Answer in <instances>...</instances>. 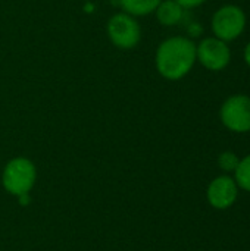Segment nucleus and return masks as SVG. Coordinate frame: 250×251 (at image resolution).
I'll return each mask as SVG.
<instances>
[{"instance_id":"1","label":"nucleus","mask_w":250,"mask_h":251,"mask_svg":"<svg viewBox=\"0 0 250 251\" xmlns=\"http://www.w3.org/2000/svg\"><path fill=\"white\" fill-rule=\"evenodd\" d=\"M158 72L169 81L184 78L196 63V44L187 37L164 40L155 56Z\"/></svg>"},{"instance_id":"4","label":"nucleus","mask_w":250,"mask_h":251,"mask_svg":"<svg viewBox=\"0 0 250 251\" xmlns=\"http://www.w3.org/2000/svg\"><path fill=\"white\" fill-rule=\"evenodd\" d=\"M1 181L9 193L27 194L35 182V166L25 157H16L6 165Z\"/></svg>"},{"instance_id":"3","label":"nucleus","mask_w":250,"mask_h":251,"mask_svg":"<svg viewBox=\"0 0 250 251\" xmlns=\"http://www.w3.org/2000/svg\"><path fill=\"white\" fill-rule=\"evenodd\" d=\"M220 119L222 125L236 134L250 132V97L246 94H236L228 97L221 109Z\"/></svg>"},{"instance_id":"2","label":"nucleus","mask_w":250,"mask_h":251,"mask_svg":"<svg viewBox=\"0 0 250 251\" xmlns=\"http://www.w3.org/2000/svg\"><path fill=\"white\" fill-rule=\"evenodd\" d=\"M211 28L214 37L225 43L234 41L246 28V15L242 7L236 4H225L214 13Z\"/></svg>"},{"instance_id":"6","label":"nucleus","mask_w":250,"mask_h":251,"mask_svg":"<svg viewBox=\"0 0 250 251\" xmlns=\"http://www.w3.org/2000/svg\"><path fill=\"white\" fill-rule=\"evenodd\" d=\"M196 60L208 71L218 72L230 65L231 50L225 41L217 37H208L196 46Z\"/></svg>"},{"instance_id":"5","label":"nucleus","mask_w":250,"mask_h":251,"mask_svg":"<svg viewBox=\"0 0 250 251\" xmlns=\"http://www.w3.org/2000/svg\"><path fill=\"white\" fill-rule=\"evenodd\" d=\"M108 35L111 41L124 50L134 49L141 38V28L134 16L121 12L115 13L108 22Z\"/></svg>"},{"instance_id":"12","label":"nucleus","mask_w":250,"mask_h":251,"mask_svg":"<svg viewBox=\"0 0 250 251\" xmlns=\"http://www.w3.org/2000/svg\"><path fill=\"white\" fill-rule=\"evenodd\" d=\"M177 3H180L184 9H193V7H197L200 4H203L206 0H175Z\"/></svg>"},{"instance_id":"11","label":"nucleus","mask_w":250,"mask_h":251,"mask_svg":"<svg viewBox=\"0 0 250 251\" xmlns=\"http://www.w3.org/2000/svg\"><path fill=\"white\" fill-rule=\"evenodd\" d=\"M240 162V157L234 151H224L218 157V166L225 172V174H234L237 165Z\"/></svg>"},{"instance_id":"14","label":"nucleus","mask_w":250,"mask_h":251,"mask_svg":"<svg viewBox=\"0 0 250 251\" xmlns=\"http://www.w3.org/2000/svg\"><path fill=\"white\" fill-rule=\"evenodd\" d=\"M18 197H19V203H21L22 206H25V204H28V203H29L28 193H27V194H21V196H18Z\"/></svg>"},{"instance_id":"8","label":"nucleus","mask_w":250,"mask_h":251,"mask_svg":"<svg viewBox=\"0 0 250 251\" xmlns=\"http://www.w3.org/2000/svg\"><path fill=\"white\" fill-rule=\"evenodd\" d=\"M158 21L165 26H172L183 19L184 7L175 0H162L155 10Z\"/></svg>"},{"instance_id":"7","label":"nucleus","mask_w":250,"mask_h":251,"mask_svg":"<svg viewBox=\"0 0 250 251\" xmlns=\"http://www.w3.org/2000/svg\"><path fill=\"white\" fill-rule=\"evenodd\" d=\"M239 190L240 188L231 175L228 174L220 175L214 178L208 185L206 190L208 203L217 210H227L233 207L234 203L237 201Z\"/></svg>"},{"instance_id":"13","label":"nucleus","mask_w":250,"mask_h":251,"mask_svg":"<svg viewBox=\"0 0 250 251\" xmlns=\"http://www.w3.org/2000/svg\"><path fill=\"white\" fill-rule=\"evenodd\" d=\"M245 62L248 63V66L250 68V41L245 47Z\"/></svg>"},{"instance_id":"9","label":"nucleus","mask_w":250,"mask_h":251,"mask_svg":"<svg viewBox=\"0 0 250 251\" xmlns=\"http://www.w3.org/2000/svg\"><path fill=\"white\" fill-rule=\"evenodd\" d=\"M162 0H119L121 7L131 16H146L156 10Z\"/></svg>"},{"instance_id":"10","label":"nucleus","mask_w":250,"mask_h":251,"mask_svg":"<svg viewBox=\"0 0 250 251\" xmlns=\"http://www.w3.org/2000/svg\"><path fill=\"white\" fill-rule=\"evenodd\" d=\"M233 178L236 179L240 190L250 193V154L240 159Z\"/></svg>"}]
</instances>
